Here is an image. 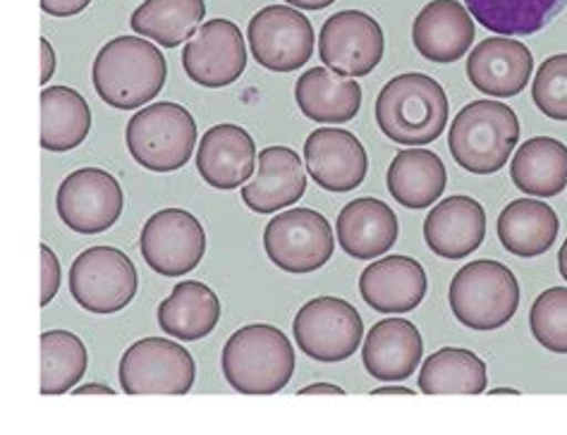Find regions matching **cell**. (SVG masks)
Instances as JSON below:
<instances>
[{"instance_id": "6da1fadb", "label": "cell", "mask_w": 567, "mask_h": 435, "mask_svg": "<svg viewBox=\"0 0 567 435\" xmlns=\"http://www.w3.org/2000/svg\"><path fill=\"white\" fill-rule=\"evenodd\" d=\"M94 89L111 108L137 111L154 101L168 77V63L148 39L117 37L94 60Z\"/></svg>"}, {"instance_id": "7a4b0ae2", "label": "cell", "mask_w": 567, "mask_h": 435, "mask_svg": "<svg viewBox=\"0 0 567 435\" xmlns=\"http://www.w3.org/2000/svg\"><path fill=\"white\" fill-rule=\"evenodd\" d=\"M374 113L388 139L405 146H424L441 137L451 106L434 77L408 72L381 89Z\"/></svg>"}, {"instance_id": "3957f363", "label": "cell", "mask_w": 567, "mask_h": 435, "mask_svg": "<svg viewBox=\"0 0 567 435\" xmlns=\"http://www.w3.org/2000/svg\"><path fill=\"white\" fill-rule=\"evenodd\" d=\"M223 376L243 395H276L295 373V348L276 325L251 323L230 335L220 354Z\"/></svg>"}, {"instance_id": "277c9868", "label": "cell", "mask_w": 567, "mask_h": 435, "mask_svg": "<svg viewBox=\"0 0 567 435\" xmlns=\"http://www.w3.org/2000/svg\"><path fill=\"white\" fill-rule=\"evenodd\" d=\"M519 142V120L501 101H472L455 117L447 132V146L462 170L494 175L511 160Z\"/></svg>"}, {"instance_id": "5b68a950", "label": "cell", "mask_w": 567, "mask_h": 435, "mask_svg": "<svg viewBox=\"0 0 567 435\" xmlns=\"http://www.w3.org/2000/svg\"><path fill=\"white\" fill-rule=\"evenodd\" d=\"M130 156L152 173H175L197 144V123L181 103L161 101L134 113L125 130Z\"/></svg>"}, {"instance_id": "8992f818", "label": "cell", "mask_w": 567, "mask_h": 435, "mask_svg": "<svg viewBox=\"0 0 567 435\" xmlns=\"http://www.w3.org/2000/svg\"><path fill=\"white\" fill-rule=\"evenodd\" d=\"M447 302L462 325L472 330H496L515 317L519 284L511 268L501 261H472L455 273Z\"/></svg>"}, {"instance_id": "52a82bcc", "label": "cell", "mask_w": 567, "mask_h": 435, "mask_svg": "<svg viewBox=\"0 0 567 435\" xmlns=\"http://www.w3.org/2000/svg\"><path fill=\"white\" fill-rule=\"evenodd\" d=\"M137 268L125 251L115 247L84 249L70 266V294L84 311H123L137 294Z\"/></svg>"}, {"instance_id": "ba28073f", "label": "cell", "mask_w": 567, "mask_h": 435, "mask_svg": "<svg viewBox=\"0 0 567 435\" xmlns=\"http://www.w3.org/2000/svg\"><path fill=\"white\" fill-rule=\"evenodd\" d=\"M117 376L125 395H187L197 366L183 344L146 338L123 354Z\"/></svg>"}, {"instance_id": "9c48e42d", "label": "cell", "mask_w": 567, "mask_h": 435, "mask_svg": "<svg viewBox=\"0 0 567 435\" xmlns=\"http://www.w3.org/2000/svg\"><path fill=\"white\" fill-rule=\"evenodd\" d=\"M264 249L280 271L315 273L333 257L336 237L331 225L311 208L280 211L264 230Z\"/></svg>"}, {"instance_id": "30bf717a", "label": "cell", "mask_w": 567, "mask_h": 435, "mask_svg": "<svg viewBox=\"0 0 567 435\" xmlns=\"http://www.w3.org/2000/svg\"><path fill=\"white\" fill-rule=\"evenodd\" d=\"M292 333L309 359L338 364L360 348L364 325L360 313L346 299L317 297L297 311Z\"/></svg>"}, {"instance_id": "8fae6325", "label": "cell", "mask_w": 567, "mask_h": 435, "mask_svg": "<svg viewBox=\"0 0 567 435\" xmlns=\"http://www.w3.org/2000/svg\"><path fill=\"white\" fill-rule=\"evenodd\" d=\"M249 49L257 63L271 72H295L315 53V27L300 10L268 6L249 20Z\"/></svg>"}, {"instance_id": "7c38bea8", "label": "cell", "mask_w": 567, "mask_h": 435, "mask_svg": "<svg viewBox=\"0 0 567 435\" xmlns=\"http://www.w3.org/2000/svg\"><path fill=\"white\" fill-rule=\"evenodd\" d=\"M58 216L72 232L99 235L121 218L125 194L117 179L101 168L70 173L55 194Z\"/></svg>"}, {"instance_id": "4fadbf2b", "label": "cell", "mask_w": 567, "mask_h": 435, "mask_svg": "<svg viewBox=\"0 0 567 435\" xmlns=\"http://www.w3.org/2000/svg\"><path fill=\"white\" fill-rule=\"evenodd\" d=\"M140 251L146 266L166 278L194 271L206 253L202 222L183 208H166L144 222Z\"/></svg>"}, {"instance_id": "5bb4252c", "label": "cell", "mask_w": 567, "mask_h": 435, "mask_svg": "<svg viewBox=\"0 0 567 435\" xmlns=\"http://www.w3.org/2000/svg\"><path fill=\"white\" fill-rule=\"evenodd\" d=\"M383 29L362 10L331 14L319 34V58L328 70L346 77H367L383 58Z\"/></svg>"}, {"instance_id": "9a60e30c", "label": "cell", "mask_w": 567, "mask_h": 435, "mask_svg": "<svg viewBox=\"0 0 567 435\" xmlns=\"http://www.w3.org/2000/svg\"><path fill=\"white\" fill-rule=\"evenodd\" d=\"M187 77L206 89H220L237 82L247 68V46L240 27L230 20H208L183 51Z\"/></svg>"}, {"instance_id": "2e32d148", "label": "cell", "mask_w": 567, "mask_h": 435, "mask_svg": "<svg viewBox=\"0 0 567 435\" xmlns=\"http://www.w3.org/2000/svg\"><path fill=\"white\" fill-rule=\"evenodd\" d=\"M305 163L315 183L333 194L360 187L369 168L362 142L352 132L338 127H323L309 134L305 142Z\"/></svg>"}, {"instance_id": "e0dca14e", "label": "cell", "mask_w": 567, "mask_h": 435, "mask_svg": "<svg viewBox=\"0 0 567 435\" xmlns=\"http://www.w3.org/2000/svg\"><path fill=\"white\" fill-rule=\"evenodd\" d=\"M532 70V51L511 37L484 39L467 58V77L484 96L513 99L522 94L529 84Z\"/></svg>"}, {"instance_id": "ac0fdd59", "label": "cell", "mask_w": 567, "mask_h": 435, "mask_svg": "<svg viewBox=\"0 0 567 435\" xmlns=\"http://www.w3.org/2000/svg\"><path fill=\"white\" fill-rule=\"evenodd\" d=\"M257 163V144L240 125H216L202 137L197 170L208 187L220 191L240 189L254 175Z\"/></svg>"}, {"instance_id": "d6986e66", "label": "cell", "mask_w": 567, "mask_h": 435, "mask_svg": "<svg viewBox=\"0 0 567 435\" xmlns=\"http://www.w3.org/2000/svg\"><path fill=\"white\" fill-rule=\"evenodd\" d=\"M472 12L457 0H431L412 24L414 49L431 63H455L472 49Z\"/></svg>"}, {"instance_id": "ffe728a7", "label": "cell", "mask_w": 567, "mask_h": 435, "mask_svg": "<svg viewBox=\"0 0 567 435\" xmlns=\"http://www.w3.org/2000/svg\"><path fill=\"white\" fill-rule=\"evenodd\" d=\"M240 189L245 206L254 214H276L297 204L307 191V173L300 154L288 146L264 148L257 175Z\"/></svg>"}, {"instance_id": "44dd1931", "label": "cell", "mask_w": 567, "mask_h": 435, "mask_svg": "<svg viewBox=\"0 0 567 435\" xmlns=\"http://www.w3.org/2000/svg\"><path fill=\"white\" fill-rule=\"evenodd\" d=\"M424 342L414 323L385 319L369 330L362 344V362L371 379L381 383L408 381L422 364Z\"/></svg>"}, {"instance_id": "7402d4cb", "label": "cell", "mask_w": 567, "mask_h": 435, "mask_svg": "<svg viewBox=\"0 0 567 435\" xmlns=\"http://www.w3.org/2000/svg\"><path fill=\"white\" fill-rule=\"evenodd\" d=\"M486 237V211L472 197H447L424 220L429 249L443 259H465L482 247Z\"/></svg>"}, {"instance_id": "603a6c76", "label": "cell", "mask_w": 567, "mask_h": 435, "mask_svg": "<svg viewBox=\"0 0 567 435\" xmlns=\"http://www.w3.org/2000/svg\"><path fill=\"white\" fill-rule=\"evenodd\" d=\"M429 280L412 257H385L369 263L360 278L364 302L381 313H408L422 304Z\"/></svg>"}, {"instance_id": "cb8c5ba5", "label": "cell", "mask_w": 567, "mask_h": 435, "mask_svg": "<svg viewBox=\"0 0 567 435\" xmlns=\"http://www.w3.org/2000/svg\"><path fill=\"white\" fill-rule=\"evenodd\" d=\"M336 230L338 245L348 257L371 261L395 247L400 225L395 211L385 201L362 197L342 208Z\"/></svg>"}, {"instance_id": "d4e9b609", "label": "cell", "mask_w": 567, "mask_h": 435, "mask_svg": "<svg viewBox=\"0 0 567 435\" xmlns=\"http://www.w3.org/2000/svg\"><path fill=\"white\" fill-rule=\"evenodd\" d=\"M295 101L302 115L317 123L340 125L362 108V86L354 77H346L328 68L307 70L295 84Z\"/></svg>"}, {"instance_id": "484cf974", "label": "cell", "mask_w": 567, "mask_h": 435, "mask_svg": "<svg viewBox=\"0 0 567 435\" xmlns=\"http://www.w3.org/2000/svg\"><path fill=\"white\" fill-rule=\"evenodd\" d=\"M218 321V294L197 280L177 282L171 297L163 299L158 307V325L163 333L183 342H197L212 335Z\"/></svg>"}, {"instance_id": "4316f807", "label": "cell", "mask_w": 567, "mask_h": 435, "mask_svg": "<svg viewBox=\"0 0 567 435\" xmlns=\"http://www.w3.org/2000/svg\"><path fill=\"white\" fill-rule=\"evenodd\" d=\"M385 185L400 206L410 208V211H422L443 197L447 173L434 152L414 146L393 158L385 175Z\"/></svg>"}, {"instance_id": "83f0119b", "label": "cell", "mask_w": 567, "mask_h": 435, "mask_svg": "<svg viewBox=\"0 0 567 435\" xmlns=\"http://www.w3.org/2000/svg\"><path fill=\"white\" fill-rule=\"evenodd\" d=\"M558 216L554 208L536 199H517L498 216L501 245L519 259L542 257L556 245Z\"/></svg>"}, {"instance_id": "f1b7e54d", "label": "cell", "mask_w": 567, "mask_h": 435, "mask_svg": "<svg viewBox=\"0 0 567 435\" xmlns=\"http://www.w3.org/2000/svg\"><path fill=\"white\" fill-rule=\"evenodd\" d=\"M511 177L527 197H558L567 187V146L554 137H534L517 148Z\"/></svg>"}, {"instance_id": "f546056e", "label": "cell", "mask_w": 567, "mask_h": 435, "mask_svg": "<svg viewBox=\"0 0 567 435\" xmlns=\"http://www.w3.org/2000/svg\"><path fill=\"white\" fill-rule=\"evenodd\" d=\"M92 130V111L80 92L49 86L41 92V146L51 154L78 148Z\"/></svg>"}, {"instance_id": "4dcf8cb0", "label": "cell", "mask_w": 567, "mask_h": 435, "mask_svg": "<svg viewBox=\"0 0 567 435\" xmlns=\"http://www.w3.org/2000/svg\"><path fill=\"white\" fill-rule=\"evenodd\" d=\"M472 18L501 37H529L554 22L567 0H465Z\"/></svg>"}, {"instance_id": "1f68e13d", "label": "cell", "mask_w": 567, "mask_h": 435, "mask_svg": "<svg viewBox=\"0 0 567 435\" xmlns=\"http://www.w3.org/2000/svg\"><path fill=\"white\" fill-rule=\"evenodd\" d=\"M206 18L204 0H144L132 12V29L158 46L177 49L185 39H192Z\"/></svg>"}, {"instance_id": "d6a6232c", "label": "cell", "mask_w": 567, "mask_h": 435, "mask_svg": "<svg viewBox=\"0 0 567 435\" xmlns=\"http://www.w3.org/2000/svg\"><path fill=\"white\" fill-rule=\"evenodd\" d=\"M488 383L486 364L470 350L443 348L420 371L424 395H482Z\"/></svg>"}, {"instance_id": "836d02e7", "label": "cell", "mask_w": 567, "mask_h": 435, "mask_svg": "<svg viewBox=\"0 0 567 435\" xmlns=\"http://www.w3.org/2000/svg\"><path fill=\"white\" fill-rule=\"evenodd\" d=\"M89 366L84 342L70 330H47L41 335V393L65 395L74 390Z\"/></svg>"}, {"instance_id": "e575fe53", "label": "cell", "mask_w": 567, "mask_h": 435, "mask_svg": "<svg viewBox=\"0 0 567 435\" xmlns=\"http://www.w3.org/2000/svg\"><path fill=\"white\" fill-rule=\"evenodd\" d=\"M534 340L548 352L567 354V288H548L529 311Z\"/></svg>"}, {"instance_id": "d590c367", "label": "cell", "mask_w": 567, "mask_h": 435, "mask_svg": "<svg viewBox=\"0 0 567 435\" xmlns=\"http://www.w3.org/2000/svg\"><path fill=\"white\" fill-rule=\"evenodd\" d=\"M532 99L546 117L567 123V53L550 55L532 84Z\"/></svg>"}, {"instance_id": "8d00e7d4", "label": "cell", "mask_w": 567, "mask_h": 435, "mask_svg": "<svg viewBox=\"0 0 567 435\" xmlns=\"http://www.w3.org/2000/svg\"><path fill=\"white\" fill-rule=\"evenodd\" d=\"M61 288V261L49 245H41V307H49Z\"/></svg>"}, {"instance_id": "74e56055", "label": "cell", "mask_w": 567, "mask_h": 435, "mask_svg": "<svg viewBox=\"0 0 567 435\" xmlns=\"http://www.w3.org/2000/svg\"><path fill=\"white\" fill-rule=\"evenodd\" d=\"M92 0H41V10L51 18H72L89 8Z\"/></svg>"}, {"instance_id": "f35d334b", "label": "cell", "mask_w": 567, "mask_h": 435, "mask_svg": "<svg viewBox=\"0 0 567 435\" xmlns=\"http://www.w3.org/2000/svg\"><path fill=\"white\" fill-rule=\"evenodd\" d=\"M55 72V51L49 39H41V84H49Z\"/></svg>"}, {"instance_id": "ab89813d", "label": "cell", "mask_w": 567, "mask_h": 435, "mask_svg": "<svg viewBox=\"0 0 567 435\" xmlns=\"http://www.w3.org/2000/svg\"><path fill=\"white\" fill-rule=\"evenodd\" d=\"M297 395H346V390L331 383H315V385L302 387Z\"/></svg>"}, {"instance_id": "60d3db41", "label": "cell", "mask_w": 567, "mask_h": 435, "mask_svg": "<svg viewBox=\"0 0 567 435\" xmlns=\"http://www.w3.org/2000/svg\"><path fill=\"white\" fill-rule=\"evenodd\" d=\"M292 8H300V10H323L328 6H333L336 0H286Z\"/></svg>"}, {"instance_id": "b9f144b4", "label": "cell", "mask_w": 567, "mask_h": 435, "mask_svg": "<svg viewBox=\"0 0 567 435\" xmlns=\"http://www.w3.org/2000/svg\"><path fill=\"white\" fill-rule=\"evenodd\" d=\"M74 395H115V390L109 385H82L74 387Z\"/></svg>"}, {"instance_id": "7bdbcfd3", "label": "cell", "mask_w": 567, "mask_h": 435, "mask_svg": "<svg viewBox=\"0 0 567 435\" xmlns=\"http://www.w3.org/2000/svg\"><path fill=\"white\" fill-rule=\"evenodd\" d=\"M371 395H414V390L402 387V385H385V387L371 390Z\"/></svg>"}, {"instance_id": "ee69618b", "label": "cell", "mask_w": 567, "mask_h": 435, "mask_svg": "<svg viewBox=\"0 0 567 435\" xmlns=\"http://www.w3.org/2000/svg\"><path fill=\"white\" fill-rule=\"evenodd\" d=\"M558 268H560V276L567 280V239L560 247V253H558Z\"/></svg>"}, {"instance_id": "f6af8a7d", "label": "cell", "mask_w": 567, "mask_h": 435, "mask_svg": "<svg viewBox=\"0 0 567 435\" xmlns=\"http://www.w3.org/2000/svg\"><path fill=\"white\" fill-rule=\"evenodd\" d=\"M491 395H519V390H515V387H494V390H491Z\"/></svg>"}]
</instances>
